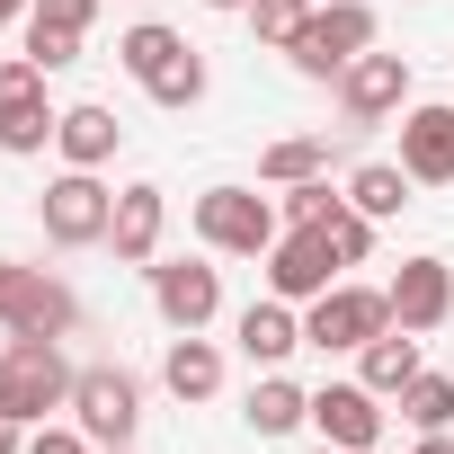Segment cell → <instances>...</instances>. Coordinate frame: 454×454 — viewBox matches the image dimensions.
Masks as SVG:
<instances>
[{
  "instance_id": "3",
  "label": "cell",
  "mask_w": 454,
  "mask_h": 454,
  "mask_svg": "<svg viewBox=\"0 0 454 454\" xmlns=\"http://www.w3.org/2000/svg\"><path fill=\"white\" fill-rule=\"evenodd\" d=\"M196 241L223 259H268L277 250V205L259 187H205L196 196Z\"/></svg>"
},
{
  "instance_id": "36",
  "label": "cell",
  "mask_w": 454,
  "mask_h": 454,
  "mask_svg": "<svg viewBox=\"0 0 454 454\" xmlns=\"http://www.w3.org/2000/svg\"><path fill=\"white\" fill-rule=\"evenodd\" d=\"M27 10H36V0H0V27H19V19H27Z\"/></svg>"
},
{
  "instance_id": "7",
  "label": "cell",
  "mask_w": 454,
  "mask_h": 454,
  "mask_svg": "<svg viewBox=\"0 0 454 454\" xmlns=\"http://www.w3.org/2000/svg\"><path fill=\"white\" fill-rule=\"evenodd\" d=\"M330 286H339V250H330L321 223L277 232V250H268V294H286V303H321Z\"/></svg>"
},
{
  "instance_id": "12",
  "label": "cell",
  "mask_w": 454,
  "mask_h": 454,
  "mask_svg": "<svg viewBox=\"0 0 454 454\" xmlns=\"http://www.w3.org/2000/svg\"><path fill=\"white\" fill-rule=\"evenodd\" d=\"M383 303H392V321L401 330H445V312H454V277H445V259H401V277L383 286Z\"/></svg>"
},
{
  "instance_id": "38",
  "label": "cell",
  "mask_w": 454,
  "mask_h": 454,
  "mask_svg": "<svg viewBox=\"0 0 454 454\" xmlns=\"http://www.w3.org/2000/svg\"><path fill=\"white\" fill-rule=\"evenodd\" d=\"M312 454H339V445H312Z\"/></svg>"
},
{
  "instance_id": "14",
  "label": "cell",
  "mask_w": 454,
  "mask_h": 454,
  "mask_svg": "<svg viewBox=\"0 0 454 454\" xmlns=\"http://www.w3.org/2000/svg\"><path fill=\"white\" fill-rule=\"evenodd\" d=\"M10 330H19V339H72V330H81V294H72L63 277L27 268V286H19V303H10Z\"/></svg>"
},
{
  "instance_id": "5",
  "label": "cell",
  "mask_w": 454,
  "mask_h": 454,
  "mask_svg": "<svg viewBox=\"0 0 454 454\" xmlns=\"http://www.w3.org/2000/svg\"><path fill=\"white\" fill-rule=\"evenodd\" d=\"M36 223H45V241H54V250H90V241H107V223H116V196L98 187V169H63V178L45 187Z\"/></svg>"
},
{
  "instance_id": "37",
  "label": "cell",
  "mask_w": 454,
  "mask_h": 454,
  "mask_svg": "<svg viewBox=\"0 0 454 454\" xmlns=\"http://www.w3.org/2000/svg\"><path fill=\"white\" fill-rule=\"evenodd\" d=\"M205 10H250V0H205Z\"/></svg>"
},
{
  "instance_id": "8",
  "label": "cell",
  "mask_w": 454,
  "mask_h": 454,
  "mask_svg": "<svg viewBox=\"0 0 454 454\" xmlns=\"http://www.w3.org/2000/svg\"><path fill=\"white\" fill-rule=\"evenodd\" d=\"M401 98H410V54H356L348 72H339V107H348V125H383V116H401Z\"/></svg>"
},
{
  "instance_id": "1",
  "label": "cell",
  "mask_w": 454,
  "mask_h": 454,
  "mask_svg": "<svg viewBox=\"0 0 454 454\" xmlns=\"http://www.w3.org/2000/svg\"><path fill=\"white\" fill-rule=\"evenodd\" d=\"M72 383L81 365H63V339H19L0 348V410H10L19 427H45L54 410H72Z\"/></svg>"
},
{
  "instance_id": "9",
  "label": "cell",
  "mask_w": 454,
  "mask_h": 454,
  "mask_svg": "<svg viewBox=\"0 0 454 454\" xmlns=\"http://www.w3.org/2000/svg\"><path fill=\"white\" fill-rule=\"evenodd\" d=\"M152 303H160L169 330H205L223 312V277L205 259H152Z\"/></svg>"
},
{
  "instance_id": "11",
  "label": "cell",
  "mask_w": 454,
  "mask_h": 454,
  "mask_svg": "<svg viewBox=\"0 0 454 454\" xmlns=\"http://www.w3.org/2000/svg\"><path fill=\"white\" fill-rule=\"evenodd\" d=\"M160 232H169V196H160L152 178L116 187V223H107V250H116L125 268H152V259H160Z\"/></svg>"
},
{
  "instance_id": "34",
  "label": "cell",
  "mask_w": 454,
  "mask_h": 454,
  "mask_svg": "<svg viewBox=\"0 0 454 454\" xmlns=\"http://www.w3.org/2000/svg\"><path fill=\"white\" fill-rule=\"evenodd\" d=\"M0 454H27V445H19V419H10V410H0Z\"/></svg>"
},
{
  "instance_id": "10",
  "label": "cell",
  "mask_w": 454,
  "mask_h": 454,
  "mask_svg": "<svg viewBox=\"0 0 454 454\" xmlns=\"http://www.w3.org/2000/svg\"><path fill=\"white\" fill-rule=\"evenodd\" d=\"M312 427H321V445L365 454V445H383V392H365V383H321V392H312Z\"/></svg>"
},
{
  "instance_id": "15",
  "label": "cell",
  "mask_w": 454,
  "mask_h": 454,
  "mask_svg": "<svg viewBox=\"0 0 454 454\" xmlns=\"http://www.w3.org/2000/svg\"><path fill=\"white\" fill-rule=\"evenodd\" d=\"M160 383H169V401H214L223 392V348L205 330H178L169 356H160Z\"/></svg>"
},
{
  "instance_id": "39",
  "label": "cell",
  "mask_w": 454,
  "mask_h": 454,
  "mask_svg": "<svg viewBox=\"0 0 454 454\" xmlns=\"http://www.w3.org/2000/svg\"><path fill=\"white\" fill-rule=\"evenodd\" d=\"M143 10H160V0H143Z\"/></svg>"
},
{
  "instance_id": "13",
  "label": "cell",
  "mask_w": 454,
  "mask_h": 454,
  "mask_svg": "<svg viewBox=\"0 0 454 454\" xmlns=\"http://www.w3.org/2000/svg\"><path fill=\"white\" fill-rule=\"evenodd\" d=\"M401 169L419 187H454V107H410L401 116Z\"/></svg>"
},
{
  "instance_id": "28",
  "label": "cell",
  "mask_w": 454,
  "mask_h": 454,
  "mask_svg": "<svg viewBox=\"0 0 454 454\" xmlns=\"http://www.w3.org/2000/svg\"><path fill=\"white\" fill-rule=\"evenodd\" d=\"M36 98H45V63L10 54V63H0V107H36Z\"/></svg>"
},
{
  "instance_id": "41",
  "label": "cell",
  "mask_w": 454,
  "mask_h": 454,
  "mask_svg": "<svg viewBox=\"0 0 454 454\" xmlns=\"http://www.w3.org/2000/svg\"><path fill=\"white\" fill-rule=\"evenodd\" d=\"M107 454H125V445H107Z\"/></svg>"
},
{
  "instance_id": "24",
  "label": "cell",
  "mask_w": 454,
  "mask_h": 454,
  "mask_svg": "<svg viewBox=\"0 0 454 454\" xmlns=\"http://www.w3.org/2000/svg\"><path fill=\"white\" fill-rule=\"evenodd\" d=\"M401 419H410V427H419V436H427V427H454V383H445V374H427V365H419V374H410V383H401Z\"/></svg>"
},
{
  "instance_id": "27",
  "label": "cell",
  "mask_w": 454,
  "mask_h": 454,
  "mask_svg": "<svg viewBox=\"0 0 454 454\" xmlns=\"http://www.w3.org/2000/svg\"><path fill=\"white\" fill-rule=\"evenodd\" d=\"M321 232H330V250H339V268H365V250H374V214H356V205H339V214L321 223Z\"/></svg>"
},
{
  "instance_id": "23",
  "label": "cell",
  "mask_w": 454,
  "mask_h": 454,
  "mask_svg": "<svg viewBox=\"0 0 454 454\" xmlns=\"http://www.w3.org/2000/svg\"><path fill=\"white\" fill-rule=\"evenodd\" d=\"M54 125H63V107H0V152H10V160H36L45 143H54Z\"/></svg>"
},
{
  "instance_id": "17",
  "label": "cell",
  "mask_w": 454,
  "mask_h": 454,
  "mask_svg": "<svg viewBox=\"0 0 454 454\" xmlns=\"http://www.w3.org/2000/svg\"><path fill=\"white\" fill-rule=\"evenodd\" d=\"M54 143H63V160H72V169H107V160H116V143H125V125H116V107H63Z\"/></svg>"
},
{
  "instance_id": "30",
  "label": "cell",
  "mask_w": 454,
  "mask_h": 454,
  "mask_svg": "<svg viewBox=\"0 0 454 454\" xmlns=\"http://www.w3.org/2000/svg\"><path fill=\"white\" fill-rule=\"evenodd\" d=\"M27 54H36L45 72H63V63H81V36H72V27H45V19H27Z\"/></svg>"
},
{
  "instance_id": "26",
  "label": "cell",
  "mask_w": 454,
  "mask_h": 454,
  "mask_svg": "<svg viewBox=\"0 0 454 454\" xmlns=\"http://www.w3.org/2000/svg\"><path fill=\"white\" fill-rule=\"evenodd\" d=\"M196 98H205V54L187 45V54H178V63L152 81V107H196Z\"/></svg>"
},
{
  "instance_id": "4",
  "label": "cell",
  "mask_w": 454,
  "mask_h": 454,
  "mask_svg": "<svg viewBox=\"0 0 454 454\" xmlns=\"http://www.w3.org/2000/svg\"><path fill=\"white\" fill-rule=\"evenodd\" d=\"M134 419H143V383L125 365H81L72 383V427L90 445H134Z\"/></svg>"
},
{
  "instance_id": "35",
  "label": "cell",
  "mask_w": 454,
  "mask_h": 454,
  "mask_svg": "<svg viewBox=\"0 0 454 454\" xmlns=\"http://www.w3.org/2000/svg\"><path fill=\"white\" fill-rule=\"evenodd\" d=\"M419 454H454V436H445V427H427V436H419Z\"/></svg>"
},
{
  "instance_id": "31",
  "label": "cell",
  "mask_w": 454,
  "mask_h": 454,
  "mask_svg": "<svg viewBox=\"0 0 454 454\" xmlns=\"http://www.w3.org/2000/svg\"><path fill=\"white\" fill-rule=\"evenodd\" d=\"M27 19H45V27H72V36H90V19H98V0H36Z\"/></svg>"
},
{
  "instance_id": "29",
  "label": "cell",
  "mask_w": 454,
  "mask_h": 454,
  "mask_svg": "<svg viewBox=\"0 0 454 454\" xmlns=\"http://www.w3.org/2000/svg\"><path fill=\"white\" fill-rule=\"evenodd\" d=\"M348 196H330V178H294L286 187V223H330Z\"/></svg>"
},
{
  "instance_id": "6",
  "label": "cell",
  "mask_w": 454,
  "mask_h": 454,
  "mask_svg": "<svg viewBox=\"0 0 454 454\" xmlns=\"http://www.w3.org/2000/svg\"><path fill=\"white\" fill-rule=\"evenodd\" d=\"M374 330H392V303L374 286H330L321 303H303V348H321V356H348Z\"/></svg>"
},
{
  "instance_id": "40",
  "label": "cell",
  "mask_w": 454,
  "mask_h": 454,
  "mask_svg": "<svg viewBox=\"0 0 454 454\" xmlns=\"http://www.w3.org/2000/svg\"><path fill=\"white\" fill-rule=\"evenodd\" d=\"M365 454H383V445H365Z\"/></svg>"
},
{
  "instance_id": "20",
  "label": "cell",
  "mask_w": 454,
  "mask_h": 454,
  "mask_svg": "<svg viewBox=\"0 0 454 454\" xmlns=\"http://www.w3.org/2000/svg\"><path fill=\"white\" fill-rule=\"evenodd\" d=\"M178 54H187V36H178V27H160V19H143V27H125V36H116V63H125L143 90H152Z\"/></svg>"
},
{
  "instance_id": "33",
  "label": "cell",
  "mask_w": 454,
  "mask_h": 454,
  "mask_svg": "<svg viewBox=\"0 0 454 454\" xmlns=\"http://www.w3.org/2000/svg\"><path fill=\"white\" fill-rule=\"evenodd\" d=\"M19 286H27V268H19V259H0V321H10V303H19Z\"/></svg>"
},
{
  "instance_id": "18",
  "label": "cell",
  "mask_w": 454,
  "mask_h": 454,
  "mask_svg": "<svg viewBox=\"0 0 454 454\" xmlns=\"http://www.w3.org/2000/svg\"><path fill=\"white\" fill-rule=\"evenodd\" d=\"M294 348H303V321H294L286 294H268V303L241 312V356H250V365H286Z\"/></svg>"
},
{
  "instance_id": "32",
  "label": "cell",
  "mask_w": 454,
  "mask_h": 454,
  "mask_svg": "<svg viewBox=\"0 0 454 454\" xmlns=\"http://www.w3.org/2000/svg\"><path fill=\"white\" fill-rule=\"evenodd\" d=\"M27 454H90V436H81V427H54V419H45V427L27 436Z\"/></svg>"
},
{
  "instance_id": "21",
  "label": "cell",
  "mask_w": 454,
  "mask_h": 454,
  "mask_svg": "<svg viewBox=\"0 0 454 454\" xmlns=\"http://www.w3.org/2000/svg\"><path fill=\"white\" fill-rule=\"evenodd\" d=\"M410 187H419V178H410L401 160H365V169L348 178V205H356V214H374V223H392V214L410 205Z\"/></svg>"
},
{
  "instance_id": "2",
  "label": "cell",
  "mask_w": 454,
  "mask_h": 454,
  "mask_svg": "<svg viewBox=\"0 0 454 454\" xmlns=\"http://www.w3.org/2000/svg\"><path fill=\"white\" fill-rule=\"evenodd\" d=\"M365 45H374V10H365V0H312V19H303V36L286 45V63H294L303 81H339Z\"/></svg>"
},
{
  "instance_id": "19",
  "label": "cell",
  "mask_w": 454,
  "mask_h": 454,
  "mask_svg": "<svg viewBox=\"0 0 454 454\" xmlns=\"http://www.w3.org/2000/svg\"><path fill=\"white\" fill-rule=\"evenodd\" d=\"M241 419H250V436H294V427L312 419V392H303V383H286V374L268 365V374L250 383V410H241Z\"/></svg>"
},
{
  "instance_id": "25",
  "label": "cell",
  "mask_w": 454,
  "mask_h": 454,
  "mask_svg": "<svg viewBox=\"0 0 454 454\" xmlns=\"http://www.w3.org/2000/svg\"><path fill=\"white\" fill-rule=\"evenodd\" d=\"M241 19H250V36H259V45H277V54H286V45L303 36V19H312V0H250Z\"/></svg>"
},
{
  "instance_id": "22",
  "label": "cell",
  "mask_w": 454,
  "mask_h": 454,
  "mask_svg": "<svg viewBox=\"0 0 454 454\" xmlns=\"http://www.w3.org/2000/svg\"><path fill=\"white\" fill-rule=\"evenodd\" d=\"M321 169H330V134H286V143L259 152V178L268 187H294V178H321Z\"/></svg>"
},
{
  "instance_id": "16",
  "label": "cell",
  "mask_w": 454,
  "mask_h": 454,
  "mask_svg": "<svg viewBox=\"0 0 454 454\" xmlns=\"http://www.w3.org/2000/svg\"><path fill=\"white\" fill-rule=\"evenodd\" d=\"M410 374H419V330H401V321H392V330H374V339L356 348V383H365V392L401 401V383H410Z\"/></svg>"
}]
</instances>
